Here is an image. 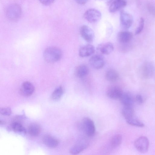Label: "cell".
<instances>
[{
	"label": "cell",
	"instance_id": "30bf717a",
	"mask_svg": "<svg viewBox=\"0 0 155 155\" xmlns=\"http://www.w3.org/2000/svg\"><path fill=\"white\" fill-rule=\"evenodd\" d=\"M122 89L117 86H112L110 87L107 91V96L112 99H119L123 93Z\"/></svg>",
	"mask_w": 155,
	"mask_h": 155
},
{
	"label": "cell",
	"instance_id": "9a60e30c",
	"mask_svg": "<svg viewBox=\"0 0 155 155\" xmlns=\"http://www.w3.org/2000/svg\"><path fill=\"white\" fill-rule=\"evenodd\" d=\"M42 141L46 146L50 148L56 147L59 143L58 139L49 135H44L42 138Z\"/></svg>",
	"mask_w": 155,
	"mask_h": 155
},
{
	"label": "cell",
	"instance_id": "ac0fdd59",
	"mask_svg": "<svg viewBox=\"0 0 155 155\" xmlns=\"http://www.w3.org/2000/svg\"><path fill=\"white\" fill-rule=\"evenodd\" d=\"M89 72V70L87 66L84 64H81L76 68L75 74L78 77L82 78L86 76Z\"/></svg>",
	"mask_w": 155,
	"mask_h": 155
},
{
	"label": "cell",
	"instance_id": "2e32d148",
	"mask_svg": "<svg viewBox=\"0 0 155 155\" xmlns=\"http://www.w3.org/2000/svg\"><path fill=\"white\" fill-rule=\"evenodd\" d=\"M132 38V34L128 31H120L118 33L117 35L118 41L122 43H125L129 41Z\"/></svg>",
	"mask_w": 155,
	"mask_h": 155
},
{
	"label": "cell",
	"instance_id": "83f0119b",
	"mask_svg": "<svg viewBox=\"0 0 155 155\" xmlns=\"http://www.w3.org/2000/svg\"><path fill=\"white\" fill-rule=\"evenodd\" d=\"M39 2L43 5H49L51 4L54 0H39Z\"/></svg>",
	"mask_w": 155,
	"mask_h": 155
},
{
	"label": "cell",
	"instance_id": "7402d4cb",
	"mask_svg": "<svg viewBox=\"0 0 155 155\" xmlns=\"http://www.w3.org/2000/svg\"><path fill=\"white\" fill-rule=\"evenodd\" d=\"M122 114L126 119L133 117L134 110L131 106H124L122 110Z\"/></svg>",
	"mask_w": 155,
	"mask_h": 155
},
{
	"label": "cell",
	"instance_id": "f546056e",
	"mask_svg": "<svg viewBox=\"0 0 155 155\" xmlns=\"http://www.w3.org/2000/svg\"><path fill=\"white\" fill-rule=\"evenodd\" d=\"M148 8L150 12L153 14H155V8L154 7L150 5L148 6Z\"/></svg>",
	"mask_w": 155,
	"mask_h": 155
},
{
	"label": "cell",
	"instance_id": "4fadbf2b",
	"mask_svg": "<svg viewBox=\"0 0 155 155\" xmlns=\"http://www.w3.org/2000/svg\"><path fill=\"white\" fill-rule=\"evenodd\" d=\"M113 44L110 42H106L99 45L97 47V50L100 53L104 54H109L113 51Z\"/></svg>",
	"mask_w": 155,
	"mask_h": 155
},
{
	"label": "cell",
	"instance_id": "8992f818",
	"mask_svg": "<svg viewBox=\"0 0 155 155\" xmlns=\"http://www.w3.org/2000/svg\"><path fill=\"white\" fill-rule=\"evenodd\" d=\"M84 16L88 22L94 23L98 22L101 19V15L100 12L97 9L90 8L85 12Z\"/></svg>",
	"mask_w": 155,
	"mask_h": 155
},
{
	"label": "cell",
	"instance_id": "ffe728a7",
	"mask_svg": "<svg viewBox=\"0 0 155 155\" xmlns=\"http://www.w3.org/2000/svg\"><path fill=\"white\" fill-rule=\"evenodd\" d=\"M41 129L39 125L36 123L30 124L28 128V131L29 134L33 137L38 135L41 132Z\"/></svg>",
	"mask_w": 155,
	"mask_h": 155
},
{
	"label": "cell",
	"instance_id": "277c9868",
	"mask_svg": "<svg viewBox=\"0 0 155 155\" xmlns=\"http://www.w3.org/2000/svg\"><path fill=\"white\" fill-rule=\"evenodd\" d=\"M134 145L137 150L142 153H146L149 146V142L146 137L142 136L137 139L134 142Z\"/></svg>",
	"mask_w": 155,
	"mask_h": 155
},
{
	"label": "cell",
	"instance_id": "4dcf8cb0",
	"mask_svg": "<svg viewBox=\"0 0 155 155\" xmlns=\"http://www.w3.org/2000/svg\"><path fill=\"white\" fill-rule=\"evenodd\" d=\"M76 2L79 4L84 5L89 0H75Z\"/></svg>",
	"mask_w": 155,
	"mask_h": 155
},
{
	"label": "cell",
	"instance_id": "7a4b0ae2",
	"mask_svg": "<svg viewBox=\"0 0 155 155\" xmlns=\"http://www.w3.org/2000/svg\"><path fill=\"white\" fill-rule=\"evenodd\" d=\"M5 13L7 18L12 21L18 20L22 14V9L21 7L17 4L9 5L6 8Z\"/></svg>",
	"mask_w": 155,
	"mask_h": 155
},
{
	"label": "cell",
	"instance_id": "9c48e42d",
	"mask_svg": "<svg viewBox=\"0 0 155 155\" xmlns=\"http://www.w3.org/2000/svg\"><path fill=\"white\" fill-rule=\"evenodd\" d=\"M91 65L96 69H100L104 67L105 64V59L103 56L99 54L92 56L89 60Z\"/></svg>",
	"mask_w": 155,
	"mask_h": 155
},
{
	"label": "cell",
	"instance_id": "484cf974",
	"mask_svg": "<svg viewBox=\"0 0 155 155\" xmlns=\"http://www.w3.org/2000/svg\"><path fill=\"white\" fill-rule=\"evenodd\" d=\"M0 114L5 116H10L11 114L12 110L10 108L6 107L1 108L0 109Z\"/></svg>",
	"mask_w": 155,
	"mask_h": 155
},
{
	"label": "cell",
	"instance_id": "d6986e66",
	"mask_svg": "<svg viewBox=\"0 0 155 155\" xmlns=\"http://www.w3.org/2000/svg\"><path fill=\"white\" fill-rule=\"evenodd\" d=\"M105 77L106 79L110 82L117 81L119 77V74L115 70L110 69L108 70L106 72Z\"/></svg>",
	"mask_w": 155,
	"mask_h": 155
},
{
	"label": "cell",
	"instance_id": "e0dca14e",
	"mask_svg": "<svg viewBox=\"0 0 155 155\" xmlns=\"http://www.w3.org/2000/svg\"><path fill=\"white\" fill-rule=\"evenodd\" d=\"M119 99L124 106H131L134 102L132 97L130 94L127 93H123Z\"/></svg>",
	"mask_w": 155,
	"mask_h": 155
},
{
	"label": "cell",
	"instance_id": "f1b7e54d",
	"mask_svg": "<svg viewBox=\"0 0 155 155\" xmlns=\"http://www.w3.org/2000/svg\"><path fill=\"white\" fill-rule=\"evenodd\" d=\"M137 102L139 104H141L143 101V99L142 96L140 95H137L135 97Z\"/></svg>",
	"mask_w": 155,
	"mask_h": 155
},
{
	"label": "cell",
	"instance_id": "44dd1931",
	"mask_svg": "<svg viewBox=\"0 0 155 155\" xmlns=\"http://www.w3.org/2000/svg\"><path fill=\"white\" fill-rule=\"evenodd\" d=\"M122 137L120 134H117L113 136L110 141V145L113 149L118 147L121 143Z\"/></svg>",
	"mask_w": 155,
	"mask_h": 155
},
{
	"label": "cell",
	"instance_id": "ba28073f",
	"mask_svg": "<svg viewBox=\"0 0 155 155\" xmlns=\"http://www.w3.org/2000/svg\"><path fill=\"white\" fill-rule=\"evenodd\" d=\"M80 32L81 37L87 42H91L93 41L94 37V33L89 27L85 25L82 26Z\"/></svg>",
	"mask_w": 155,
	"mask_h": 155
},
{
	"label": "cell",
	"instance_id": "603a6c76",
	"mask_svg": "<svg viewBox=\"0 0 155 155\" xmlns=\"http://www.w3.org/2000/svg\"><path fill=\"white\" fill-rule=\"evenodd\" d=\"M63 93V89L62 87L61 86L58 87L52 94L51 98L54 101L58 100L61 98Z\"/></svg>",
	"mask_w": 155,
	"mask_h": 155
},
{
	"label": "cell",
	"instance_id": "d4e9b609",
	"mask_svg": "<svg viewBox=\"0 0 155 155\" xmlns=\"http://www.w3.org/2000/svg\"><path fill=\"white\" fill-rule=\"evenodd\" d=\"M126 120L128 124L132 126L140 127H142L144 126V124L143 123L137 119L134 118L133 117Z\"/></svg>",
	"mask_w": 155,
	"mask_h": 155
},
{
	"label": "cell",
	"instance_id": "cb8c5ba5",
	"mask_svg": "<svg viewBox=\"0 0 155 155\" xmlns=\"http://www.w3.org/2000/svg\"><path fill=\"white\" fill-rule=\"evenodd\" d=\"M12 130L15 132L23 133H26V130L22 125L19 122H15L11 125Z\"/></svg>",
	"mask_w": 155,
	"mask_h": 155
},
{
	"label": "cell",
	"instance_id": "5b68a950",
	"mask_svg": "<svg viewBox=\"0 0 155 155\" xmlns=\"http://www.w3.org/2000/svg\"><path fill=\"white\" fill-rule=\"evenodd\" d=\"M89 145L88 140L85 138H81L71 147L70 152L72 154H77L87 148Z\"/></svg>",
	"mask_w": 155,
	"mask_h": 155
},
{
	"label": "cell",
	"instance_id": "8fae6325",
	"mask_svg": "<svg viewBox=\"0 0 155 155\" xmlns=\"http://www.w3.org/2000/svg\"><path fill=\"white\" fill-rule=\"evenodd\" d=\"M35 87L33 84L28 81H25L22 84L20 89L21 94L25 96H29L34 92Z\"/></svg>",
	"mask_w": 155,
	"mask_h": 155
},
{
	"label": "cell",
	"instance_id": "7c38bea8",
	"mask_svg": "<svg viewBox=\"0 0 155 155\" xmlns=\"http://www.w3.org/2000/svg\"><path fill=\"white\" fill-rule=\"evenodd\" d=\"M95 51V47L90 44L82 46L79 50V54L82 57L89 56L93 54Z\"/></svg>",
	"mask_w": 155,
	"mask_h": 155
},
{
	"label": "cell",
	"instance_id": "4316f807",
	"mask_svg": "<svg viewBox=\"0 0 155 155\" xmlns=\"http://www.w3.org/2000/svg\"><path fill=\"white\" fill-rule=\"evenodd\" d=\"M144 25V20L143 18H140L138 27L136 29L135 31V34H138L142 31Z\"/></svg>",
	"mask_w": 155,
	"mask_h": 155
},
{
	"label": "cell",
	"instance_id": "1f68e13d",
	"mask_svg": "<svg viewBox=\"0 0 155 155\" xmlns=\"http://www.w3.org/2000/svg\"><path fill=\"white\" fill-rule=\"evenodd\" d=\"M5 123V122H4V121H3V120H0V124L1 125H3V124H4Z\"/></svg>",
	"mask_w": 155,
	"mask_h": 155
},
{
	"label": "cell",
	"instance_id": "3957f363",
	"mask_svg": "<svg viewBox=\"0 0 155 155\" xmlns=\"http://www.w3.org/2000/svg\"><path fill=\"white\" fill-rule=\"evenodd\" d=\"M80 124V129L87 136L91 137L95 134L96 128L93 121L88 117H84Z\"/></svg>",
	"mask_w": 155,
	"mask_h": 155
},
{
	"label": "cell",
	"instance_id": "5bb4252c",
	"mask_svg": "<svg viewBox=\"0 0 155 155\" xmlns=\"http://www.w3.org/2000/svg\"><path fill=\"white\" fill-rule=\"evenodd\" d=\"M127 5L124 0H114L110 4L109 11L111 13H114L124 8Z\"/></svg>",
	"mask_w": 155,
	"mask_h": 155
},
{
	"label": "cell",
	"instance_id": "52a82bcc",
	"mask_svg": "<svg viewBox=\"0 0 155 155\" xmlns=\"http://www.w3.org/2000/svg\"><path fill=\"white\" fill-rule=\"evenodd\" d=\"M120 19L121 26L124 29L129 28L132 25L133 21L132 15L123 10L120 12Z\"/></svg>",
	"mask_w": 155,
	"mask_h": 155
},
{
	"label": "cell",
	"instance_id": "6da1fadb",
	"mask_svg": "<svg viewBox=\"0 0 155 155\" xmlns=\"http://www.w3.org/2000/svg\"><path fill=\"white\" fill-rule=\"evenodd\" d=\"M62 55L61 49L55 46H50L47 48L43 53L45 60L49 63H53L58 61L61 58Z\"/></svg>",
	"mask_w": 155,
	"mask_h": 155
}]
</instances>
